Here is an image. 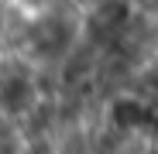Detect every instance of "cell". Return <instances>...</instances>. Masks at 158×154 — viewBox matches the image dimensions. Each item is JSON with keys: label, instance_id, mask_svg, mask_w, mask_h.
Wrapping results in <instances>:
<instances>
[{"label": "cell", "instance_id": "3", "mask_svg": "<svg viewBox=\"0 0 158 154\" xmlns=\"http://www.w3.org/2000/svg\"><path fill=\"white\" fill-rule=\"evenodd\" d=\"M10 79V75H7V65H0V89H4V82Z\"/></svg>", "mask_w": 158, "mask_h": 154}, {"label": "cell", "instance_id": "1", "mask_svg": "<svg viewBox=\"0 0 158 154\" xmlns=\"http://www.w3.org/2000/svg\"><path fill=\"white\" fill-rule=\"evenodd\" d=\"M28 38H31V48L38 51V55L55 58V55H62V51L69 48V41H72V24L62 21V17H55V14H48V17H41V21L31 24Z\"/></svg>", "mask_w": 158, "mask_h": 154}, {"label": "cell", "instance_id": "2", "mask_svg": "<svg viewBox=\"0 0 158 154\" xmlns=\"http://www.w3.org/2000/svg\"><path fill=\"white\" fill-rule=\"evenodd\" d=\"M62 154H89V144H86L83 137H69V140L62 144Z\"/></svg>", "mask_w": 158, "mask_h": 154}]
</instances>
